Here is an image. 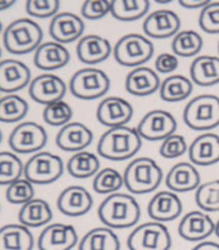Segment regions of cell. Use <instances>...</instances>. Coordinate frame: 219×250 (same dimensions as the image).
<instances>
[{
	"mask_svg": "<svg viewBox=\"0 0 219 250\" xmlns=\"http://www.w3.org/2000/svg\"><path fill=\"white\" fill-rule=\"evenodd\" d=\"M178 3L184 8L188 9H198V8H204L205 5H208V0H179Z\"/></svg>",
	"mask_w": 219,
	"mask_h": 250,
	"instance_id": "cell-46",
	"label": "cell"
},
{
	"mask_svg": "<svg viewBox=\"0 0 219 250\" xmlns=\"http://www.w3.org/2000/svg\"><path fill=\"white\" fill-rule=\"evenodd\" d=\"M218 53H219V42H218Z\"/></svg>",
	"mask_w": 219,
	"mask_h": 250,
	"instance_id": "cell-53",
	"label": "cell"
},
{
	"mask_svg": "<svg viewBox=\"0 0 219 250\" xmlns=\"http://www.w3.org/2000/svg\"><path fill=\"white\" fill-rule=\"evenodd\" d=\"M47 142V130L34 122L18 124L8 138V145L16 154H38Z\"/></svg>",
	"mask_w": 219,
	"mask_h": 250,
	"instance_id": "cell-10",
	"label": "cell"
},
{
	"mask_svg": "<svg viewBox=\"0 0 219 250\" xmlns=\"http://www.w3.org/2000/svg\"><path fill=\"white\" fill-rule=\"evenodd\" d=\"M70 62V52L57 42L43 43L34 54V64L44 71H53L65 67Z\"/></svg>",
	"mask_w": 219,
	"mask_h": 250,
	"instance_id": "cell-26",
	"label": "cell"
},
{
	"mask_svg": "<svg viewBox=\"0 0 219 250\" xmlns=\"http://www.w3.org/2000/svg\"><path fill=\"white\" fill-rule=\"evenodd\" d=\"M160 155L165 159H177L188 151L186 138L180 134H173L164 140L160 145Z\"/></svg>",
	"mask_w": 219,
	"mask_h": 250,
	"instance_id": "cell-43",
	"label": "cell"
},
{
	"mask_svg": "<svg viewBox=\"0 0 219 250\" xmlns=\"http://www.w3.org/2000/svg\"><path fill=\"white\" fill-rule=\"evenodd\" d=\"M178 57L174 53H161L159 54L155 61V68L160 74H172L178 68Z\"/></svg>",
	"mask_w": 219,
	"mask_h": 250,
	"instance_id": "cell-45",
	"label": "cell"
},
{
	"mask_svg": "<svg viewBox=\"0 0 219 250\" xmlns=\"http://www.w3.org/2000/svg\"><path fill=\"white\" fill-rule=\"evenodd\" d=\"M188 159L194 165L209 167L219 161V136L216 133H202L188 146Z\"/></svg>",
	"mask_w": 219,
	"mask_h": 250,
	"instance_id": "cell-22",
	"label": "cell"
},
{
	"mask_svg": "<svg viewBox=\"0 0 219 250\" xmlns=\"http://www.w3.org/2000/svg\"><path fill=\"white\" fill-rule=\"evenodd\" d=\"M34 235L17 223L0 227V250H33Z\"/></svg>",
	"mask_w": 219,
	"mask_h": 250,
	"instance_id": "cell-29",
	"label": "cell"
},
{
	"mask_svg": "<svg viewBox=\"0 0 219 250\" xmlns=\"http://www.w3.org/2000/svg\"><path fill=\"white\" fill-rule=\"evenodd\" d=\"M142 138L136 128L126 125L110 128L98 141L97 152L103 159L111 161L128 160L139 151Z\"/></svg>",
	"mask_w": 219,
	"mask_h": 250,
	"instance_id": "cell-2",
	"label": "cell"
},
{
	"mask_svg": "<svg viewBox=\"0 0 219 250\" xmlns=\"http://www.w3.org/2000/svg\"><path fill=\"white\" fill-rule=\"evenodd\" d=\"M0 58H1V48H0Z\"/></svg>",
	"mask_w": 219,
	"mask_h": 250,
	"instance_id": "cell-52",
	"label": "cell"
},
{
	"mask_svg": "<svg viewBox=\"0 0 219 250\" xmlns=\"http://www.w3.org/2000/svg\"><path fill=\"white\" fill-rule=\"evenodd\" d=\"M34 196H35L34 185L26 178H21L11 183L5 191L7 201L15 205H25L26 203L34 200Z\"/></svg>",
	"mask_w": 219,
	"mask_h": 250,
	"instance_id": "cell-40",
	"label": "cell"
},
{
	"mask_svg": "<svg viewBox=\"0 0 219 250\" xmlns=\"http://www.w3.org/2000/svg\"><path fill=\"white\" fill-rule=\"evenodd\" d=\"M93 142V132L85 124L79 122L68 123L62 126L56 136L58 148L67 152H80Z\"/></svg>",
	"mask_w": 219,
	"mask_h": 250,
	"instance_id": "cell-21",
	"label": "cell"
},
{
	"mask_svg": "<svg viewBox=\"0 0 219 250\" xmlns=\"http://www.w3.org/2000/svg\"><path fill=\"white\" fill-rule=\"evenodd\" d=\"M25 165L15 152H0V186H9L11 183L21 179Z\"/></svg>",
	"mask_w": 219,
	"mask_h": 250,
	"instance_id": "cell-36",
	"label": "cell"
},
{
	"mask_svg": "<svg viewBox=\"0 0 219 250\" xmlns=\"http://www.w3.org/2000/svg\"><path fill=\"white\" fill-rule=\"evenodd\" d=\"M216 231V223L208 213L202 210H192L180 219L178 233L182 239L192 243L204 241Z\"/></svg>",
	"mask_w": 219,
	"mask_h": 250,
	"instance_id": "cell-16",
	"label": "cell"
},
{
	"mask_svg": "<svg viewBox=\"0 0 219 250\" xmlns=\"http://www.w3.org/2000/svg\"><path fill=\"white\" fill-rule=\"evenodd\" d=\"M1 141H3V133L0 130V143H1Z\"/></svg>",
	"mask_w": 219,
	"mask_h": 250,
	"instance_id": "cell-50",
	"label": "cell"
},
{
	"mask_svg": "<svg viewBox=\"0 0 219 250\" xmlns=\"http://www.w3.org/2000/svg\"><path fill=\"white\" fill-rule=\"evenodd\" d=\"M98 218L111 229H130L139 221L140 207L129 193H111L100 204Z\"/></svg>",
	"mask_w": 219,
	"mask_h": 250,
	"instance_id": "cell-1",
	"label": "cell"
},
{
	"mask_svg": "<svg viewBox=\"0 0 219 250\" xmlns=\"http://www.w3.org/2000/svg\"><path fill=\"white\" fill-rule=\"evenodd\" d=\"M202 44L204 42L199 32L195 30H184L173 38L172 49L177 57H194L200 53Z\"/></svg>",
	"mask_w": 219,
	"mask_h": 250,
	"instance_id": "cell-34",
	"label": "cell"
},
{
	"mask_svg": "<svg viewBox=\"0 0 219 250\" xmlns=\"http://www.w3.org/2000/svg\"><path fill=\"white\" fill-rule=\"evenodd\" d=\"M177 119L169 111L152 110L144 115L137 126L140 138L147 141H164L176 134Z\"/></svg>",
	"mask_w": 219,
	"mask_h": 250,
	"instance_id": "cell-11",
	"label": "cell"
},
{
	"mask_svg": "<svg viewBox=\"0 0 219 250\" xmlns=\"http://www.w3.org/2000/svg\"><path fill=\"white\" fill-rule=\"evenodd\" d=\"M0 93H1V92H0ZM0 98H1V97H0Z\"/></svg>",
	"mask_w": 219,
	"mask_h": 250,
	"instance_id": "cell-54",
	"label": "cell"
},
{
	"mask_svg": "<svg viewBox=\"0 0 219 250\" xmlns=\"http://www.w3.org/2000/svg\"><path fill=\"white\" fill-rule=\"evenodd\" d=\"M63 170L65 165L61 157L52 152L40 151L27 160L23 175L33 185H51L61 178Z\"/></svg>",
	"mask_w": 219,
	"mask_h": 250,
	"instance_id": "cell-8",
	"label": "cell"
},
{
	"mask_svg": "<svg viewBox=\"0 0 219 250\" xmlns=\"http://www.w3.org/2000/svg\"><path fill=\"white\" fill-rule=\"evenodd\" d=\"M154 44L147 36L140 34H128L118 40L112 49L114 58L125 67H139L154 56Z\"/></svg>",
	"mask_w": 219,
	"mask_h": 250,
	"instance_id": "cell-6",
	"label": "cell"
},
{
	"mask_svg": "<svg viewBox=\"0 0 219 250\" xmlns=\"http://www.w3.org/2000/svg\"><path fill=\"white\" fill-rule=\"evenodd\" d=\"M124 186L130 193L144 195L152 192L162 181V169L151 157H137L124 172Z\"/></svg>",
	"mask_w": 219,
	"mask_h": 250,
	"instance_id": "cell-3",
	"label": "cell"
},
{
	"mask_svg": "<svg viewBox=\"0 0 219 250\" xmlns=\"http://www.w3.org/2000/svg\"><path fill=\"white\" fill-rule=\"evenodd\" d=\"M43 42V30L35 21L20 18L7 26L3 34V44L12 54H27L35 52Z\"/></svg>",
	"mask_w": 219,
	"mask_h": 250,
	"instance_id": "cell-4",
	"label": "cell"
},
{
	"mask_svg": "<svg viewBox=\"0 0 219 250\" xmlns=\"http://www.w3.org/2000/svg\"><path fill=\"white\" fill-rule=\"evenodd\" d=\"M195 201L205 213L219 211V179L200 185L195 193Z\"/></svg>",
	"mask_w": 219,
	"mask_h": 250,
	"instance_id": "cell-37",
	"label": "cell"
},
{
	"mask_svg": "<svg viewBox=\"0 0 219 250\" xmlns=\"http://www.w3.org/2000/svg\"><path fill=\"white\" fill-rule=\"evenodd\" d=\"M85 25L81 17L71 12H62L52 18L49 23V35L53 42L68 44L83 38Z\"/></svg>",
	"mask_w": 219,
	"mask_h": 250,
	"instance_id": "cell-15",
	"label": "cell"
},
{
	"mask_svg": "<svg viewBox=\"0 0 219 250\" xmlns=\"http://www.w3.org/2000/svg\"><path fill=\"white\" fill-rule=\"evenodd\" d=\"M183 210L182 201L173 191H160L152 196L147 205V213L155 222L165 223L177 219Z\"/></svg>",
	"mask_w": 219,
	"mask_h": 250,
	"instance_id": "cell-20",
	"label": "cell"
},
{
	"mask_svg": "<svg viewBox=\"0 0 219 250\" xmlns=\"http://www.w3.org/2000/svg\"><path fill=\"white\" fill-rule=\"evenodd\" d=\"M134 114L133 106L121 97H106L97 107L98 122L107 128L126 125Z\"/></svg>",
	"mask_w": 219,
	"mask_h": 250,
	"instance_id": "cell-13",
	"label": "cell"
},
{
	"mask_svg": "<svg viewBox=\"0 0 219 250\" xmlns=\"http://www.w3.org/2000/svg\"><path fill=\"white\" fill-rule=\"evenodd\" d=\"M214 233L218 236V239H219V219H218V222L216 223V231H214Z\"/></svg>",
	"mask_w": 219,
	"mask_h": 250,
	"instance_id": "cell-49",
	"label": "cell"
},
{
	"mask_svg": "<svg viewBox=\"0 0 219 250\" xmlns=\"http://www.w3.org/2000/svg\"><path fill=\"white\" fill-rule=\"evenodd\" d=\"M191 80L199 86H213L219 84V57L198 56L190 67Z\"/></svg>",
	"mask_w": 219,
	"mask_h": 250,
	"instance_id": "cell-27",
	"label": "cell"
},
{
	"mask_svg": "<svg viewBox=\"0 0 219 250\" xmlns=\"http://www.w3.org/2000/svg\"><path fill=\"white\" fill-rule=\"evenodd\" d=\"M100 159L89 151H80L72 155L67 161L68 174L78 179H86L100 172Z\"/></svg>",
	"mask_w": 219,
	"mask_h": 250,
	"instance_id": "cell-32",
	"label": "cell"
},
{
	"mask_svg": "<svg viewBox=\"0 0 219 250\" xmlns=\"http://www.w3.org/2000/svg\"><path fill=\"white\" fill-rule=\"evenodd\" d=\"M110 78L101 68L84 67L71 76L68 88L76 98L92 101L103 97L110 89Z\"/></svg>",
	"mask_w": 219,
	"mask_h": 250,
	"instance_id": "cell-7",
	"label": "cell"
},
{
	"mask_svg": "<svg viewBox=\"0 0 219 250\" xmlns=\"http://www.w3.org/2000/svg\"><path fill=\"white\" fill-rule=\"evenodd\" d=\"M79 241L74 226L52 223L41 231L38 239L39 250H71Z\"/></svg>",
	"mask_w": 219,
	"mask_h": 250,
	"instance_id": "cell-14",
	"label": "cell"
},
{
	"mask_svg": "<svg viewBox=\"0 0 219 250\" xmlns=\"http://www.w3.org/2000/svg\"><path fill=\"white\" fill-rule=\"evenodd\" d=\"M13 4H16L15 0H0V12L5 11L8 8H11Z\"/></svg>",
	"mask_w": 219,
	"mask_h": 250,
	"instance_id": "cell-48",
	"label": "cell"
},
{
	"mask_svg": "<svg viewBox=\"0 0 219 250\" xmlns=\"http://www.w3.org/2000/svg\"><path fill=\"white\" fill-rule=\"evenodd\" d=\"M161 80L156 70L139 66L133 68L125 78V89L132 96L147 97L160 89Z\"/></svg>",
	"mask_w": 219,
	"mask_h": 250,
	"instance_id": "cell-24",
	"label": "cell"
},
{
	"mask_svg": "<svg viewBox=\"0 0 219 250\" xmlns=\"http://www.w3.org/2000/svg\"><path fill=\"white\" fill-rule=\"evenodd\" d=\"M58 0H29L26 1V12L31 17L53 18L60 11Z\"/></svg>",
	"mask_w": 219,
	"mask_h": 250,
	"instance_id": "cell-42",
	"label": "cell"
},
{
	"mask_svg": "<svg viewBox=\"0 0 219 250\" xmlns=\"http://www.w3.org/2000/svg\"><path fill=\"white\" fill-rule=\"evenodd\" d=\"M53 218V210L51 205L43 199H34V200L22 205L18 211V221L20 225L27 229H36L48 225Z\"/></svg>",
	"mask_w": 219,
	"mask_h": 250,
	"instance_id": "cell-28",
	"label": "cell"
},
{
	"mask_svg": "<svg viewBox=\"0 0 219 250\" xmlns=\"http://www.w3.org/2000/svg\"><path fill=\"white\" fill-rule=\"evenodd\" d=\"M126 245L129 250H169L172 248V236L164 223L146 222L130 232Z\"/></svg>",
	"mask_w": 219,
	"mask_h": 250,
	"instance_id": "cell-9",
	"label": "cell"
},
{
	"mask_svg": "<svg viewBox=\"0 0 219 250\" xmlns=\"http://www.w3.org/2000/svg\"><path fill=\"white\" fill-rule=\"evenodd\" d=\"M29 114V104L18 94H7L0 98V123L21 122Z\"/></svg>",
	"mask_w": 219,
	"mask_h": 250,
	"instance_id": "cell-35",
	"label": "cell"
},
{
	"mask_svg": "<svg viewBox=\"0 0 219 250\" xmlns=\"http://www.w3.org/2000/svg\"><path fill=\"white\" fill-rule=\"evenodd\" d=\"M194 90L192 80L184 75H170L161 82L159 93L165 102H180L187 100Z\"/></svg>",
	"mask_w": 219,
	"mask_h": 250,
	"instance_id": "cell-31",
	"label": "cell"
},
{
	"mask_svg": "<svg viewBox=\"0 0 219 250\" xmlns=\"http://www.w3.org/2000/svg\"><path fill=\"white\" fill-rule=\"evenodd\" d=\"M124 186V177L114 168L101 169L94 175L93 189L97 193L107 195L115 193Z\"/></svg>",
	"mask_w": 219,
	"mask_h": 250,
	"instance_id": "cell-38",
	"label": "cell"
},
{
	"mask_svg": "<svg viewBox=\"0 0 219 250\" xmlns=\"http://www.w3.org/2000/svg\"><path fill=\"white\" fill-rule=\"evenodd\" d=\"M74 111L65 101H58L48 104L43 110V120L52 126H65L70 123Z\"/></svg>",
	"mask_w": 219,
	"mask_h": 250,
	"instance_id": "cell-39",
	"label": "cell"
},
{
	"mask_svg": "<svg viewBox=\"0 0 219 250\" xmlns=\"http://www.w3.org/2000/svg\"><path fill=\"white\" fill-rule=\"evenodd\" d=\"M200 173L196 169V165L192 163L182 161L173 165L165 178V185L169 191L173 192H190L198 189L201 185Z\"/></svg>",
	"mask_w": 219,
	"mask_h": 250,
	"instance_id": "cell-23",
	"label": "cell"
},
{
	"mask_svg": "<svg viewBox=\"0 0 219 250\" xmlns=\"http://www.w3.org/2000/svg\"><path fill=\"white\" fill-rule=\"evenodd\" d=\"M3 31V23H1V21H0V32Z\"/></svg>",
	"mask_w": 219,
	"mask_h": 250,
	"instance_id": "cell-51",
	"label": "cell"
},
{
	"mask_svg": "<svg viewBox=\"0 0 219 250\" xmlns=\"http://www.w3.org/2000/svg\"><path fill=\"white\" fill-rule=\"evenodd\" d=\"M66 92V83L60 76L49 72L34 78L29 85V94L31 100L44 106L62 101Z\"/></svg>",
	"mask_w": 219,
	"mask_h": 250,
	"instance_id": "cell-12",
	"label": "cell"
},
{
	"mask_svg": "<svg viewBox=\"0 0 219 250\" xmlns=\"http://www.w3.org/2000/svg\"><path fill=\"white\" fill-rule=\"evenodd\" d=\"M191 250H219V244L214 241H201Z\"/></svg>",
	"mask_w": 219,
	"mask_h": 250,
	"instance_id": "cell-47",
	"label": "cell"
},
{
	"mask_svg": "<svg viewBox=\"0 0 219 250\" xmlns=\"http://www.w3.org/2000/svg\"><path fill=\"white\" fill-rule=\"evenodd\" d=\"M93 207V197L85 187H66L57 199V208L67 217H81Z\"/></svg>",
	"mask_w": 219,
	"mask_h": 250,
	"instance_id": "cell-19",
	"label": "cell"
},
{
	"mask_svg": "<svg viewBox=\"0 0 219 250\" xmlns=\"http://www.w3.org/2000/svg\"><path fill=\"white\" fill-rule=\"evenodd\" d=\"M183 120L188 128L199 132L219 126V97L200 94L192 98L184 107Z\"/></svg>",
	"mask_w": 219,
	"mask_h": 250,
	"instance_id": "cell-5",
	"label": "cell"
},
{
	"mask_svg": "<svg viewBox=\"0 0 219 250\" xmlns=\"http://www.w3.org/2000/svg\"><path fill=\"white\" fill-rule=\"evenodd\" d=\"M150 5L148 0H112L111 15L119 21H136L147 15Z\"/></svg>",
	"mask_w": 219,
	"mask_h": 250,
	"instance_id": "cell-33",
	"label": "cell"
},
{
	"mask_svg": "<svg viewBox=\"0 0 219 250\" xmlns=\"http://www.w3.org/2000/svg\"><path fill=\"white\" fill-rule=\"evenodd\" d=\"M111 43L103 36L90 34L84 35L76 45V54L85 64H98L106 61L112 53Z\"/></svg>",
	"mask_w": 219,
	"mask_h": 250,
	"instance_id": "cell-25",
	"label": "cell"
},
{
	"mask_svg": "<svg viewBox=\"0 0 219 250\" xmlns=\"http://www.w3.org/2000/svg\"><path fill=\"white\" fill-rule=\"evenodd\" d=\"M180 18L170 9H159L148 15L143 21L144 34L154 39H166L179 32Z\"/></svg>",
	"mask_w": 219,
	"mask_h": 250,
	"instance_id": "cell-17",
	"label": "cell"
},
{
	"mask_svg": "<svg viewBox=\"0 0 219 250\" xmlns=\"http://www.w3.org/2000/svg\"><path fill=\"white\" fill-rule=\"evenodd\" d=\"M199 26L208 34H219V1H209L199 16Z\"/></svg>",
	"mask_w": 219,
	"mask_h": 250,
	"instance_id": "cell-41",
	"label": "cell"
},
{
	"mask_svg": "<svg viewBox=\"0 0 219 250\" xmlns=\"http://www.w3.org/2000/svg\"><path fill=\"white\" fill-rule=\"evenodd\" d=\"M112 1L108 0H88L81 5V15L86 20H101L111 13Z\"/></svg>",
	"mask_w": 219,
	"mask_h": 250,
	"instance_id": "cell-44",
	"label": "cell"
},
{
	"mask_svg": "<svg viewBox=\"0 0 219 250\" xmlns=\"http://www.w3.org/2000/svg\"><path fill=\"white\" fill-rule=\"evenodd\" d=\"M79 250H120V240L114 229L106 226L96 227L80 240Z\"/></svg>",
	"mask_w": 219,
	"mask_h": 250,
	"instance_id": "cell-30",
	"label": "cell"
},
{
	"mask_svg": "<svg viewBox=\"0 0 219 250\" xmlns=\"http://www.w3.org/2000/svg\"><path fill=\"white\" fill-rule=\"evenodd\" d=\"M31 83V71L29 66L17 60L0 61V92L15 94Z\"/></svg>",
	"mask_w": 219,
	"mask_h": 250,
	"instance_id": "cell-18",
	"label": "cell"
}]
</instances>
